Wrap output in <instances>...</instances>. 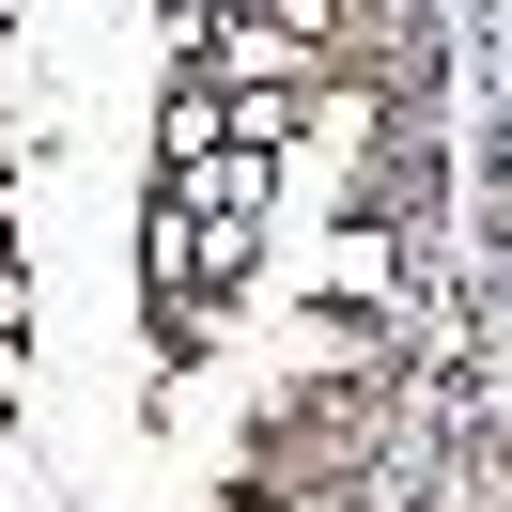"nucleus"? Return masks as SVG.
Listing matches in <instances>:
<instances>
[{
	"label": "nucleus",
	"mask_w": 512,
	"mask_h": 512,
	"mask_svg": "<svg viewBox=\"0 0 512 512\" xmlns=\"http://www.w3.org/2000/svg\"><path fill=\"white\" fill-rule=\"evenodd\" d=\"M326 295H388V233H342L326 249Z\"/></svg>",
	"instance_id": "nucleus-1"
}]
</instances>
